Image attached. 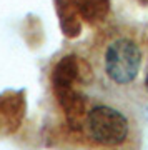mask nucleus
I'll use <instances>...</instances> for the list:
<instances>
[{"instance_id":"obj_1","label":"nucleus","mask_w":148,"mask_h":150,"mask_svg":"<svg viewBox=\"0 0 148 150\" xmlns=\"http://www.w3.org/2000/svg\"><path fill=\"white\" fill-rule=\"evenodd\" d=\"M142 67V52L132 38H116L106 47L103 69L111 82L127 85L137 79Z\"/></svg>"},{"instance_id":"obj_2","label":"nucleus","mask_w":148,"mask_h":150,"mask_svg":"<svg viewBox=\"0 0 148 150\" xmlns=\"http://www.w3.org/2000/svg\"><path fill=\"white\" fill-rule=\"evenodd\" d=\"M88 134L101 145H118L128 135V120L122 112L108 105L92 108L87 117Z\"/></svg>"},{"instance_id":"obj_3","label":"nucleus","mask_w":148,"mask_h":150,"mask_svg":"<svg viewBox=\"0 0 148 150\" xmlns=\"http://www.w3.org/2000/svg\"><path fill=\"white\" fill-rule=\"evenodd\" d=\"M145 88L148 90V74H147V79H145Z\"/></svg>"},{"instance_id":"obj_4","label":"nucleus","mask_w":148,"mask_h":150,"mask_svg":"<svg viewBox=\"0 0 148 150\" xmlns=\"http://www.w3.org/2000/svg\"><path fill=\"white\" fill-rule=\"evenodd\" d=\"M147 118H148V110H147Z\"/></svg>"}]
</instances>
